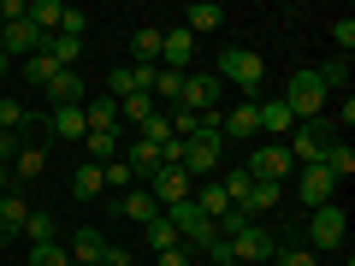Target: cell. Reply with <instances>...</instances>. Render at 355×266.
I'll return each instance as SVG.
<instances>
[{
    "label": "cell",
    "instance_id": "2e32d148",
    "mask_svg": "<svg viewBox=\"0 0 355 266\" xmlns=\"http://www.w3.org/2000/svg\"><path fill=\"white\" fill-rule=\"evenodd\" d=\"M24 219H30V202H24V190H0V231H6V237H18V231H24Z\"/></svg>",
    "mask_w": 355,
    "mask_h": 266
},
{
    "label": "cell",
    "instance_id": "5bb4252c",
    "mask_svg": "<svg viewBox=\"0 0 355 266\" xmlns=\"http://www.w3.org/2000/svg\"><path fill=\"white\" fill-rule=\"evenodd\" d=\"M48 136H53V142H83V136H89L83 107H53V113H48Z\"/></svg>",
    "mask_w": 355,
    "mask_h": 266
},
{
    "label": "cell",
    "instance_id": "cb8c5ba5",
    "mask_svg": "<svg viewBox=\"0 0 355 266\" xmlns=\"http://www.w3.org/2000/svg\"><path fill=\"white\" fill-rule=\"evenodd\" d=\"M71 195H77V202H95V195H107V184H101V166H95V160H83V166L71 172Z\"/></svg>",
    "mask_w": 355,
    "mask_h": 266
},
{
    "label": "cell",
    "instance_id": "f6af8a7d",
    "mask_svg": "<svg viewBox=\"0 0 355 266\" xmlns=\"http://www.w3.org/2000/svg\"><path fill=\"white\" fill-rule=\"evenodd\" d=\"M160 166H184V142H178V136L160 142Z\"/></svg>",
    "mask_w": 355,
    "mask_h": 266
},
{
    "label": "cell",
    "instance_id": "8992f818",
    "mask_svg": "<svg viewBox=\"0 0 355 266\" xmlns=\"http://www.w3.org/2000/svg\"><path fill=\"white\" fill-rule=\"evenodd\" d=\"M243 172L261 177V184H284V177L296 172V160H291V148H284V142H261V148L243 160Z\"/></svg>",
    "mask_w": 355,
    "mask_h": 266
},
{
    "label": "cell",
    "instance_id": "4dcf8cb0",
    "mask_svg": "<svg viewBox=\"0 0 355 266\" xmlns=\"http://www.w3.org/2000/svg\"><path fill=\"white\" fill-rule=\"evenodd\" d=\"M190 202H196V207H202V213H207V219H219V213H231V195H225V190H219V184H202V190H196V195H190Z\"/></svg>",
    "mask_w": 355,
    "mask_h": 266
},
{
    "label": "cell",
    "instance_id": "f1b7e54d",
    "mask_svg": "<svg viewBox=\"0 0 355 266\" xmlns=\"http://www.w3.org/2000/svg\"><path fill=\"white\" fill-rule=\"evenodd\" d=\"M24 18L42 30V36H53V30H60V0H30V6H24Z\"/></svg>",
    "mask_w": 355,
    "mask_h": 266
},
{
    "label": "cell",
    "instance_id": "ab89813d",
    "mask_svg": "<svg viewBox=\"0 0 355 266\" xmlns=\"http://www.w3.org/2000/svg\"><path fill=\"white\" fill-rule=\"evenodd\" d=\"M137 136H142V142H154V148H160V142H172V125H166V113H154L148 125L137 130Z\"/></svg>",
    "mask_w": 355,
    "mask_h": 266
},
{
    "label": "cell",
    "instance_id": "484cf974",
    "mask_svg": "<svg viewBox=\"0 0 355 266\" xmlns=\"http://www.w3.org/2000/svg\"><path fill=\"white\" fill-rule=\"evenodd\" d=\"M83 148H89V160H95V166L119 160V130H89V136H83Z\"/></svg>",
    "mask_w": 355,
    "mask_h": 266
},
{
    "label": "cell",
    "instance_id": "44dd1931",
    "mask_svg": "<svg viewBox=\"0 0 355 266\" xmlns=\"http://www.w3.org/2000/svg\"><path fill=\"white\" fill-rule=\"evenodd\" d=\"M42 172H48V148H42V142H24L18 160H12V177H18V184H30V177H42Z\"/></svg>",
    "mask_w": 355,
    "mask_h": 266
},
{
    "label": "cell",
    "instance_id": "9c48e42d",
    "mask_svg": "<svg viewBox=\"0 0 355 266\" xmlns=\"http://www.w3.org/2000/svg\"><path fill=\"white\" fill-rule=\"evenodd\" d=\"M225 242H231V260H243V266H254V260H272V254H279L272 231H261V225H243L237 237H225Z\"/></svg>",
    "mask_w": 355,
    "mask_h": 266
},
{
    "label": "cell",
    "instance_id": "681fc988",
    "mask_svg": "<svg viewBox=\"0 0 355 266\" xmlns=\"http://www.w3.org/2000/svg\"><path fill=\"white\" fill-rule=\"evenodd\" d=\"M0 24H6V18H0Z\"/></svg>",
    "mask_w": 355,
    "mask_h": 266
},
{
    "label": "cell",
    "instance_id": "7402d4cb",
    "mask_svg": "<svg viewBox=\"0 0 355 266\" xmlns=\"http://www.w3.org/2000/svg\"><path fill=\"white\" fill-rule=\"evenodd\" d=\"M320 166H326V172H331V177L343 184V177L355 172V148H349L343 136H331V142H326V154H320Z\"/></svg>",
    "mask_w": 355,
    "mask_h": 266
},
{
    "label": "cell",
    "instance_id": "ffe728a7",
    "mask_svg": "<svg viewBox=\"0 0 355 266\" xmlns=\"http://www.w3.org/2000/svg\"><path fill=\"white\" fill-rule=\"evenodd\" d=\"M119 213H125V219H137V225H148V219L160 213V207H154V195L142 190V184H130V190L119 195Z\"/></svg>",
    "mask_w": 355,
    "mask_h": 266
},
{
    "label": "cell",
    "instance_id": "74e56055",
    "mask_svg": "<svg viewBox=\"0 0 355 266\" xmlns=\"http://www.w3.org/2000/svg\"><path fill=\"white\" fill-rule=\"evenodd\" d=\"M101 184H107V190H130L137 177H130V166H125V160H107V166H101Z\"/></svg>",
    "mask_w": 355,
    "mask_h": 266
},
{
    "label": "cell",
    "instance_id": "8fae6325",
    "mask_svg": "<svg viewBox=\"0 0 355 266\" xmlns=\"http://www.w3.org/2000/svg\"><path fill=\"white\" fill-rule=\"evenodd\" d=\"M160 65H166V71H190V65H196V36L184 24L160 30Z\"/></svg>",
    "mask_w": 355,
    "mask_h": 266
},
{
    "label": "cell",
    "instance_id": "3957f363",
    "mask_svg": "<svg viewBox=\"0 0 355 266\" xmlns=\"http://www.w3.org/2000/svg\"><path fill=\"white\" fill-rule=\"evenodd\" d=\"M331 136H338V130H331V113H320V118H308V125H296L291 136H284V148H291L296 166H320V154H326Z\"/></svg>",
    "mask_w": 355,
    "mask_h": 266
},
{
    "label": "cell",
    "instance_id": "60d3db41",
    "mask_svg": "<svg viewBox=\"0 0 355 266\" xmlns=\"http://www.w3.org/2000/svg\"><path fill=\"white\" fill-rule=\"evenodd\" d=\"M272 266H320V254L314 249H279V254H272Z\"/></svg>",
    "mask_w": 355,
    "mask_h": 266
},
{
    "label": "cell",
    "instance_id": "d590c367",
    "mask_svg": "<svg viewBox=\"0 0 355 266\" xmlns=\"http://www.w3.org/2000/svg\"><path fill=\"white\" fill-rule=\"evenodd\" d=\"M60 36H89V12L83 6H60Z\"/></svg>",
    "mask_w": 355,
    "mask_h": 266
},
{
    "label": "cell",
    "instance_id": "83f0119b",
    "mask_svg": "<svg viewBox=\"0 0 355 266\" xmlns=\"http://www.w3.org/2000/svg\"><path fill=\"white\" fill-rule=\"evenodd\" d=\"M53 231H60V225H53L48 207H30V219H24V231H18V237H30V249H36V242H53Z\"/></svg>",
    "mask_w": 355,
    "mask_h": 266
},
{
    "label": "cell",
    "instance_id": "4316f807",
    "mask_svg": "<svg viewBox=\"0 0 355 266\" xmlns=\"http://www.w3.org/2000/svg\"><path fill=\"white\" fill-rule=\"evenodd\" d=\"M154 118V95H125V101H119V125H148Z\"/></svg>",
    "mask_w": 355,
    "mask_h": 266
},
{
    "label": "cell",
    "instance_id": "7bdbcfd3",
    "mask_svg": "<svg viewBox=\"0 0 355 266\" xmlns=\"http://www.w3.org/2000/svg\"><path fill=\"white\" fill-rule=\"evenodd\" d=\"M331 42H338L343 60H349V48H355V18H338V24H331Z\"/></svg>",
    "mask_w": 355,
    "mask_h": 266
},
{
    "label": "cell",
    "instance_id": "836d02e7",
    "mask_svg": "<svg viewBox=\"0 0 355 266\" xmlns=\"http://www.w3.org/2000/svg\"><path fill=\"white\" fill-rule=\"evenodd\" d=\"M279 202H284V184H261V177H254L249 195H243V207H279Z\"/></svg>",
    "mask_w": 355,
    "mask_h": 266
},
{
    "label": "cell",
    "instance_id": "d4e9b609",
    "mask_svg": "<svg viewBox=\"0 0 355 266\" xmlns=\"http://www.w3.org/2000/svg\"><path fill=\"white\" fill-rule=\"evenodd\" d=\"M130 60L137 65H160V24H142L130 36Z\"/></svg>",
    "mask_w": 355,
    "mask_h": 266
},
{
    "label": "cell",
    "instance_id": "1f68e13d",
    "mask_svg": "<svg viewBox=\"0 0 355 266\" xmlns=\"http://www.w3.org/2000/svg\"><path fill=\"white\" fill-rule=\"evenodd\" d=\"M154 95H160V101H166V113H172V107H178V95H184V71H166V65H160V71H154Z\"/></svg>",
    "mask_w": 355,
    "mask_h": 266
},
{
    "label": "cell",
    "instance_id": "7c38bea8",
    "mask_svg": "<svg viewBox=\"0 0 355 266\" xmlns=\"http://www.w3.org/2000/svg\"><path fill=\"white\" fill-rule=\"evenodd\" d=\"M219 136H225V142H249V136H261V113H254V101H237L231 113H219Z\"/></svg>",
    "mask_w": 355,
    "mask_h": 266
},
{
    "label": "cell",
    "instance_id": "9a60e30c",
    "mask_svg": "<svg viewBox=\"0 0 355 266\" xmlns=\"http://www.w3.org/2000/svg\"><path fill=\"white\" fill-rule=\"evenodd\" d=\"M254 113H261V136L266 142H284L296 130V118H291V107H284V101H254Z\"/></svg>",
    "mask_w": 355,
    "mask_h": 266
},
{
    "label": "cell",
    "instance_id": "30bf717a",
    "mask_svg": "<svg viewBox=\"0 0 355 266\" xmlns=\"http://www.w3.org/2000/svg\"><path fill=\"white\" fill-rule=\"evenodd\" d=\"M0 53L24 65L30 53H42V30L30 24V18H12V24H0Z\"/></svg>",
    "mask_w": 355,
    "mask_h": 266
},
{
    "label": "cell",
    "instance_id": "f907efd6",
    "mask_svg": "<svg viewBox=\"0 0 355 266\" xmlns=\"http://www.w3.org/2000/svg\"><path fill=\"white\" fill-rule=\"evenodd\" d=\"M196 266H202V260H196Z\"/></svg>",
    "mask_w": 355,
    "mask_h": 266
},
{
    "label": "cell",
    "instance_id": "e575fe53",
    "mask_svg": "<svg viewBox=\"0 0 355 266\" xmlns=\"http://www.w3.org/2000/svg\"><path fill=\"white\" fill-rule=\"evenodd\" d=\"M30 266H71V249H60V237L36 242V249H30Z\"/></svg>",
    "mask_w": 355,
    "mask_h": 266
},
{
    "label": "cell",
    "instance_id": "f546056e",
    "mask_svg": "<svg viewBox=\"0 0 355 266\" xmlns=\"http://www.w3.org/2000/svg\"><path fill=\"white\" fill-rule=\"evenodd\" d=\"M314 77H320V89H326V95H349V60H331V65H314Z\"/></svg>",
    "mask_w": 355,
    "mask_h": 266
},
{
    "label": "cell",
    "instance_id": "603a6c76",
    "mask_svg": "<svg viewBox=\"0 0 355 266\" xmlns=\"http://www.w3.org/2000/svg\"><path fill=\"white\" fill-rule=\"evenodd\" d=\"M142 242H148L154 254H166V249H178V242H184V237H178V225H172V219H166V213H154L148 225H142Z\"/></svg>",
    "mask_w": 355,
    "mask_h": 266
},
{
    "label": "cell",
    "instance_id": "4fadbf2b",
    "mask_svg": "<svg viewBox=\"0 0 355 266\" xmlns=\"http://www.w3.org/2000/svg\"><path fill=\"white\" fill-rule=\"evenodd\" d=\"M65 249H71V260H77V266H101V260H107V249H113V242H107V231L83 225V231H77L71 242H65Z\"/></svg>",
    "mask_w": 355,
    "mask_h": 266
},
{
    "label": "cell",
    "instance_id": "e0dca14e",
    "mask_svg": "<svg viewBox=\"0 0 355 266\" xmlns=\"http://www.w3.org/2000/svg\"><path fill=\"white\" fill-rule=\"evenodd\" d=\"M42 95H48L53 107H83V101H89V95H83V77H77V71H53V83L42 89Z\"/></svg>",
    "mask_w": 355,
    "mask_h": 266
},
{
    "label": "cell",
    "instance_id": "ee69618b",
    "mask_svg": "<svg viewBox=\"0 0 355 266\" xmlns=\"http://www.w3.org/2000/svg\"><path fill=\"white\" fill-rule=\"evenodd\" d=\"M154 266H196V249H184V242H178V249L154 254Z\"/></svg>",
    "mask_w": 355,
    "mask_h": 266
},
{
    "label": "cell",
    "instance_id": "52a82bcc",
    "mask_svg": "<svg viewBox=\"0 0 355 266\" xmlns=\"http://www.w3.org/2000/svg\"><path fill=\"white\" fill-rule=\"evenodd\" d=\"M142 190L154 195V207H172V202H190V195H196V177L184 172V166H160Z\"/></svg>",
    "mask_w": 355,
    "mask_h": 266
},
{
    "label": "cell",
    "instance_id": "8d00e7d4",
    "mask_svg": "<svg viewBox=\"0 0 355 266\" xmlns=\"http://www.w3.org/2000/svg\"><path fill=\"white\" fill-rule=\"evenodd\" d=\"M24 101H12V95H0V130H24Z\"/></svg>",
    "mask_w": 355,
    "mask_h": 266
},
{
    "label": "cell",
    "instance_id": "7dc6e473",
    "mask_svg": "<svg viewBox=\"0 0 355 266\" xmlns=\"http://www.w3.org/2000/svg\"><path fill=\"white\" fill-rule=\"evenodd\" d=\"M0 190H12V172H6V166H0Z\"/></svg>",
    "mask_w": 355,
    "mask_h": 266
},
{
    "label": "cell",
    "instance_id": "7a4b0ae2",
    "mask_svg": "<svg viewBox=\"0 0 355 266\" xmlns=\"http://www.w3.org/2000/svg\"><path fill=\"white\" fill-rule=\"evenodd\" d=\"M219 83H237L243 89V101H249V95H254V89H261V77H266V60H261V53H254V48H225V53H219Z\"/></svg>",
    "mask_w": 355,
    "mask_h": 266
},
{
    "label": "cell",
    "instance_id": "bcb514c9",
    "mask_svg": "<svg viewBox=\"0 0 355 266\" xmlns=\"http://www.w3.org/2000/svg\"><path fill=\"white\" fill-rule=\"evenodd\" d=\"M101 266H130V249H119V242H113V249H107V260Z\"/></svg>",
    "mask_w": 355,
    "mask_h": 266
},
{
    "label": "cell",
    "instance_id": "f35d334b",
    "mask_svg": "<svg viewBox=\"0 0 355 266\" xmlns=\"http://www.w3.org/2000/svg\"><path fill=\"white\" fill-rule=\"evenodd\" d=\"M249 184H254V177H249V172L237 166V172H225V184H219V190L231 195V207H243V195H249Z\"/></svg>",
    "mask_w": 355,
    "mask_h": 266
},
{
    "label": "cell",
    "instance_id": "6da1fadb",
    "mask_svg": "<svg viewBox=\"0 0 355 266\" xmlns=\"http://www.w3.org/2000/svg\"><path fill=\"white\" fill-rule=\"evenodd\" d=\"M279 101L291 107V118H296V125H308V118H320V113H326V89H320L314 65H296V71H291V83H284V95H279Z\"/></svg>",
    "mask_w": 355,
    "mask_h": 266
},
{
    "label": "cell",
    "instance_id": "ac0fdd59",
    "mask_svg": "<svg viewBox=\"0 0 355 266\" xmlns=\"http://www.w3.org/2000/svg\"><path fill=\"white\" fill-rule=\"evenodd\" d=\"M225 24V6H219V0H196L190 12H184V30H190V36H207V30H219Z\"/></svg>",
    "mask_w": 355,
    "mask_h": 266
},
{
    "label": "cell",
    "instance_id": "ba28073f",
    "mask_svg": "<svg viewBox=\"0 0 355 266\" xmlns=\"http://www.w3.org/2000/svg\"><path fill=\"white\" fill-rule=\"evenodd\" d=\"M296 202H302V207L338 202V177H331L326 166H296Z\"/></svg>",
    "mask_w": 355,
    "mask_h": 266
},
{
    "label": "cell",
    "instance_id": "c3c4849f",
    "mask_svg": "<svg viewBox=\"0 0 355 266\" xmlns=\"http://www.w3.org/2000/svg\"><path fill=\"white\" fill-rule=\"evenodd\" d=\"M6 65H12V60H6V53H0V77H6Z\"/></svg>",
    "mask_w": 355,
    "mask_h": 266
},
{
    "label": "cell",
    "instance_id": "b9f144b4",
    "mask_svg": "<svg viewBox=\"0 0 355 266\" xmlns=\"http://www.w3.org/2000/svg\"><path fill=\"white\" fill-rule=\"evenodd\" d=\"M18 148H24V136H18V130H0V166H6V172H12Z\"/></svg>",
    "mask_w": 355,
    "mask_h": 266
},
{
    "label": "cell",
    "instance_id": "277c9868",
    "mask_svg": "<svg viewBox=\"0 0 355 266\" xmlns=\"http://www.w3.org/2000/svg\"><path fill=\"white\" fill-rule=\"evenodd\" d=\"M343 237H349V213H343V202L314 207V219H308V242H314L320 254H331V249H343Z\"/></svg>",
    "mask_w": 355,
    "mask_h": 266
},
{
    "label": "cell",
    "instance_id": "d6a6232c",
    "mask_svg": "<svg viewBox=\"0 0 355 266\" xmlns=\"http://www.w3.org/2000/svg\"><path fill=\"white\" fill-rule=\"evenodd\" d=\"M18 71H24V83H36V89H48V83H53V71H60V65H53L48 53H30V60L18 65Z\"/></svg>",
    "mask_w": 355,
    "mask_h": 266
},
{
    "label": "cell",
    "instance_id": "d6986e66",
    "mask_svg": "<svg viewBox=\"0 0 355 266\" xmlns=\"http://www.w3.org/2000/svg\"><path fill=\"white\" fill-rule=\"evenodd\" d=\"M83 118H89V130H119V101L101 89V95H89V101H83Z\"/></svg>",
    "mask_w": 355,
    "mask_h": 266
},
{
    "label": "cell",
    "instance_id": "5b68a950",
    "mask_svg": "<svg viewBox=\"0 0 355 266\" xmlns=\"http://www.w3.org/2000/svg\"><path fill=\"white\" fill-rule=\"evenodd\" d=\"M219 95H225V83H219L214 71H184V95H178V107L184 113H219Z\"/></svg>",
    "mask_w": 355,
    "mask_h": 266
}]
</instances>
